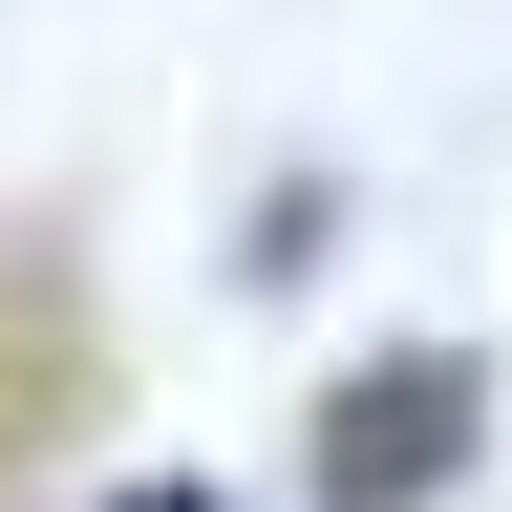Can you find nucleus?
<instances>
[{
  "mask_svg": "<svg viewBox=\"0 0 512 512\" xmlns=\"http://www.w3.org/2000/svg\"><path fill=\"white\" fill-rule=\"evenodd\" d=\"M470 427H491V363H470V342H384L342 406H320L299 491H320V512H427L448 470H470Z\"/></svg>",
  "mask_w": 512,
  "mask_h": 512,
  "instance_id": "obj_1",
  "label": "nucleus"
},
{
  "mask_svg": "<svg viewBox=\"0 0 512 512\" xmlns=\"http://www.w3.org/2000/svg\"><path fill=\"white\" fill-rule=\"evenodd\" d=\"M107 512H214V491H107Z\"/></svg>",
  "mask_w": 512,
  "mask_h": 512,
  "instance_id": "obj_2",
  "label": "nucleus"
}]
</instances>
